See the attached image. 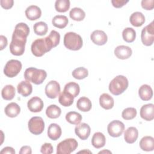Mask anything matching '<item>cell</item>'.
Listing matches in <instances>:
<instances>
[{"label": "cell", "mask_w": 154, "mask_h": 154, "mask_svg": "<svg viewBox=\"0 0 154 154\" xmlns=\"http://www.w3.org/2000/svg\"><path fill=\"white\" fill-rule=\"evenodd\" d=\"M78 147V142L75 138H67L60 142L57 146V154H70Z\"/></svg>", "instance_id": "cell-6"}, {"label": "cell", "mask_w": 154, "mask_h": 154, "mask_svg": "<svg viewBox=\"0 0 154 154\" xmlns=\"http://www.w3.org/2000/svg\"><path fill=\"white\" fill-rule=\"evenodd\" d=\"M99 104L105 109H110L114 106V99L109 94L103 93L99 97Z\"/></svg>", "instance_id": "cell-23"}, {"label": "cell", "mask_w": 154, "mask_h": 154, "mask_svg": "<svg viewBox=\"0 0 154 154\" xmlns=\"http://www.w3.org/2000/svg\"><path fill=\"white\" fill-rule=\"evenodd\" d=\"M60 85L56 81H50L45 87V94L50 99L57 97L60 93Z\"/></svg>", "instance_id": "cell-11"}, {"label": "cell", "mask_w": 154, "mask_h": 154, "mask_svg": "<svg viewBox=\"0 0 154 154\" xmlns=\"http://www.w3.org/2000/svg\"><path fill=\"white\" fill-rule=\"evenodd\" d=\"M48 37L51 41L54 48L56 47L59 44L60 40V35L57 31L55 30H52Z\"/></svg>", "instance_id": "cell-40"}, {"label": "cell", "mask_w": 154, "mask_h": 154, "mask_svg": "<svg viewBox=\"0 0 154 154\" xmlns=\"http://www.w3.org/2000/svg\"><path fill=\"white\" fill-rule=\"evenodd\" d=\"M46 76L47 73L45 70L38 69L35 67H29L24 72V78L26 81L36 85L42 84Z\"/></svg>", "instance_id": "cell-4"}, {"label": "cell", "mask_w": 154, "mask_h": 154, "mask_svg": "<svg viewBox=\"0 0 154 154\" xmlns=\"http://www.w3.org/2000/svg\"><path fill=\"white\" fill-rule=\"evenodd\" d=\"M129 82L126 77L118 75L111 80L109 84V91L115 96L122 94L128 87Z\"/></svg>", "instance_id": "cell-3"}, {"label": "cell", "mask_w": 154, "mask_h": 154, "mask_svg": "<svg viewBox=\"0 0 154 154\" xmlns=\"http://www.w3.org/2000/svg\"><path fill=\"white\" fill-rule=\"evenodd\" d=\"M154 1L153 0H143L141 1V4L143 8L146 10H151L154 7Z\"/></svg>", "instance_id": "cell-42"}, {"label": "cell", "mask_w": 154, "mask_h": 154, "mask_svg": "<svg viewBox=\"0 0 154 154\" xmlns=\"http://www.w3.org/2000/svg\"><path fill=\"white\" fill-rule=\"evenodd\" d=\"M0 4L1 7L5 9L8 10L11 8L14 4V1L13 0H1Z\"/></svg>", "instance_id": "cell-43"}, {"label": "cell", "mask_w": 154, "mask_h": 154, "mask_svg": "<svg viewBox=\"0 0 154 154\" xmlns=\"http://www.w3.org/2000/svg\"><path fill=\"white\" fill-rule=\"evenodd\" d=\"M0 50H3L7 45V38L4 35H0Z\"/></svg>", "instance_id": "cell-45"}, {"label": "cell", "mask_w": 154, "mask_h": 154, "mask_svg": "<svg viewBox=\"0 0 154 154\" xmlns=\"http://www.w3.org/2000/svg\"><path fill=\"white\" fill-rule=\"evenodd\" d=\"M75 132L81 140H85L90 135L91 128L90 126L85 123H79L75 126Z\"/></svg>", "instance_id": "cell-12"}, {"label": "cell", "mask_w": 154, "mask_h": 154, "mask_svg": "<svg viewBox=\"0 0 154 154\" xmlns=\"http://www.w3.org/2000/svg\"><path fill=\"white\" fill-rule=\"evenodd\" d=\"M76 107L81 111L87 112L91 109L92 103L88 97H81L77 100Z\"/></svg>", "instance_id": "cell-27"}, {"label": "cell", "mask_w": 154, "mask_h": 154, "mask_svg": "<svg viewBox=\"0 0 154 154\" xmlns=\"http://www.w3.org/2000/svg\"><path fill=\"white\" fill-rule=\"evenodd\" d=\"M1 153H9V154H15L14 149L11 147H5L3 148L1 152Z\"/></svg>", "instance_id": "cell-47"}, {"label": "cell", "mask_w": 154, "mask_h": 154, "mask_svg": "<svg viewBox=\"0 0 154 154\" xmlns=\"http://www.w3.org/2000/svg\"><path fill=\"white\" fill-rule=\"evenodd\" d=\"M138 137V131L134 126L128 128L124 133L125 141L129 144H132L136 141Z\"/></svg>", "instance_id": "cell-20"}, {"label": "cell", "mask_w": 154, "mask_h": 154, "mask_svg": "<svg viewBox=\"0 0 154 154\" xmlns=\"http://www.w3.org/2000/svg\"><path fill=\"white\" fill-rule=\"evenodd\" d=\"M61 113V108L56 105H50L46 109V114L50 119H57Z\"/></svg>", "instance_id": "cell-32"}, {"label": "cell", "mask_w": 154, "mask_h": 154, "mask_svg": "<svg viewBox=\"0 0 154 154\" xmlns=\"http://www.w3.org/2000/svg\"><path fill=\"white\" fill-rule=\"evenodd\" d=\"M111 153V152L109 151V150H103V151H100L99 152V153Z\"/></svg>", "instance_id": "cell-48"}, {"label": "cell", "mask_w": 154, "mask_h": 154, "mask_svg": "<svg viewBox=\"0 0 154 154\" xmlns=\"http://www.w3.org/2000/svg\"><path fill=\"white\" fill-rule=\"evenodd\" d=\"M140 147L143 151H153L154 149V138L151 136H145L140 141Z\"/></svg>", "instance_id": "cell-22"}, {"label": "cell", "mask_w": 154, "mask_h": 154, "mask_svg": "<svg viewBox=\"0 0 154 154\" xmlns=\"http://www.w3.org/2000/svg\"><path fill=\"white\" fill-rule=\"evenodd\" d=\"M29 34V28L25 23L20 22L16 25L10 45V51L13 55L20 56L23 54Z\"/></svg>", "instance_id": "cell-1"}, {"label": "cell", "mask_w": 154, "mask_h": 154, "mask_svg": "<svg viewBox=\"0 0 154 154\" xmlns=\"http://www.w3.org/2000/svg\"><path fill=\"white\" fill-rule=\"evenodd\" d=\"M63 91L69 93L74 97H76L79 93L80 87L78 84L75 82H70L65 85Z\"/></svg>", "instance_id": "cell-34"}, {"label": "cell", "mask_w": 154, "mask_h": 154, "mask_svg": "<svg viewBox=\"0 0 154 154\" xmlns=\"http://www.w3.org/2000/svg\"><path fill=\"white\" fill-rule=\"evenodd\" d=\"M141 117L146 121H151L154 119V105L147 103L141 106L140 109Z\"/></svg>", "instance_id": "cell-15"}, {"label": "cell", "mask_w": 154, "mask_h": 154, "mask_svg": "<svg viewBox=\"0 0 154 154\" xmlns=\"http://www.w3.org/2000/svg\"><path fill=\"white\" fill-rule=\"evenodd\" d=\"M25 15L29 20H35L41 17L42 10L38 6L32 5L25 10Z\"/></svg>", "instance_id": "cell-17"}, {"label": "cell", "mask_w": 154, "mask_h": 154, "mask_svg": "<svg viewBox=\"0 0 154 154\" xmlns=\"http://www.w3.org/2000/svg\"><path fill=\"white\" fill-rule=\"evenodd\" d=\"M22 67V63L17 60H10L5 65L4 73L8 78H13L18 75Z\"/></svg>", "instance_id": "cell-7"}, {"label": "cell", "mask_w": 154, "mask_h": 154, "mask_svg": "<svg viewBox=\"0 0 154 154\" xmlns=\"http://www.w3.org/2000/svg\"><path fill=\"white\" fill-rule=\"evenodd\" d=\"M28 129L34 135L41 134L45 129V122L41 117H31L28 123Z\"/></svg>", "instance_id": "cell-8"}, {"label": "cell", "mask_w": 154, "mask_h": 154, "mask_svg": "<svg viewBox=\"0 0 154 154\" xmlns=\"http://www.w3.org/2000/svg\"><path fill=\"white\" fill-rule=\"evenodd\" d=\"M137 114V111L135 108L129 107L123 109L122 113V116L123 119L129 120L134 119L136 117Z\"/></svg>", "instance_id": "cell-39"}, {"label": "cell", "mask_w": 154, "mask_h": 154, "mask_svg": "<svg viewBox=\"0 0 154 154\" xmlns=\"http://www.w3.org/2000/svg\"><path fill=\"white\" fill-rule=\"evenodd\" d=\"M138 94L141 100L144 101L149 100L153 96L152 88L147 84H143L138 90Z\"/></svg>", "instance_id": "cell-21"}, {"label": "cell", "mask_w": 154, "mask_h": 154, "mask_svg": "<svg viewBox=\"0 0 154 154\" xmlns=\"http://www.w3.org/2000/svg\"><path fill=\"white\" fill-rule=\"evenodd\" d=\"M107 130L110 136L119 137L123 134L125 130V125L120 120H113L108 124Z\"/></svg>", "instance_id": "cell-10"}, {"label": "cell", "mask_w": 154, "mask_h": 154, "mask_svg": "<svg viewBox=\"0 0 154 154\" xmlns=\"http://www.w3.org/2000/svg\"><path fill=\"white\" fill-rule=\"evenodd\" d=\"M69 22L68 18L64 15H57L55 16L52 20V25L58 28L63 29L65 28Z\"/></svg>", "instance_id": "cell-29"}, {"label": "cell", "mask_w": 154, "mask_h": 154, "mask_svg": "<svg viewBox=\"0 0 154 154\" xmlns=\"http://www.w3.org/2000/svg\"><path fill=\"white\" fill-rule=\"evenodd\" d=\"M53 48L51 42L47 36L45 38L35 40L32 43L31 49L34 56L40 57L43 56L45 53L50 51Z\"/></svg>", "instance_id": "cell-2"}, {"label": "cell", "mask_w": 154, "mask_h": 154, "mask_svg": "<svg viewBox=\"0 0 154 154\" xmlns=\"http://www.w3.org/2000/svg\"><path fill=\"white\" fill-rule=\"evenodd\" d=\"M72 74V76L74 78H75L76 79L81 80V79H84L88 76V71L85 67H78V68L75 69V70H73Z\"/></svg>", "instance_id": "cell-38"}, {"label": "cell", "mask_w": 154, "mask_h": 154, "mask_svg": "<svg viewBox=\"0 0 154 154\" xmlns=\"http://www.w3.org/2000/svg\"><path fill=\"white\" fill-rule=\"evenodd\" d=\"M141 39L143 44L145 46H149L153 45L154 42V26L153 21L143 28Z\"/></svg>", "instance_id": "cell-9"}, {"label": "cell", "mask_w": 154, "mask_h": 154, "mask_svg": "<svg viewBox=\"0 0 154 154\" xmlns=\"http://www.w3.org/2000/svg\"><path fill=\"white\" fill-rule=\"evenodd\" d=\"M48 137L54 141L57 140L61 135L62 131L61 127L57 123H51L48 129Z\"/></svg>", "instance_id": "cell-19"}, {"label": "cell", "mask_w": 154, "mask_h": 154, "mask_svg": "<svg viewBox=\"0 0 154 154\" xmlns=\"http://www.w3.org/2000/svg\"><path fill=\"white\" fill-rule=\"evenodd\" d=\"M83 45L82 38L79 34L73 32H68L64 36V46L72 51L79 50Z\"/></svg>", "instance_id": "cell-5"}, {"label": "cell", "mask_w": 154, "mask_h": 154, "mask_svg": "<svg viewBox=\"0 0 154 154\" xmlns=\"http://www.w3.org/2000/svg\"><path fill=\"white\" fill-rule=\"evenodd\" d=\"M4 112L7 116L13 118L19 114L20 112V107L16 103L11 102L5 106Z\"/></svg>", "instance_id": "cell-26"}, {"label": "cell", "mask_w": 154, "mask_h": 154, "mask_svg": "<svg viewBox=\"0 0 154 154\" xmlns=\"http://www.w3.org/2000/svg\"><path fill=\"white\" fill-rule=\"evenodd\" d=\"M53 146L49 143H44L40 148V152L43 154H51L53 152Z\"/></svg>", "instance_id": "cell-41"}, {"label": "cell", "mask_w": 154, "mask_h": 154, "mask_svg": "<svg viewBox=\"0 0 154 154\" xmlns=\"http://www.w3.org/2000/svg\"><path fill=\"white\" fill-rule=\"evenodd\" d=\"M82 119V116L79 112L75 111H70L66 115V121L72 125H78L80 123Z\"/></svg>", "instance_id": "cell-33"}, {"label": "cell", "mask_w": 154, "mask_h": 154, "mask_svg": "<svg viewBox=\"0 0 154 154\" xmlns=\"http://www.w3.org/2000/svg\"><path fill=\"white\" fill-rule=\"evenodd\" d=\"M129 21L132 26L139 27L144 23L145 17L142 13L140 11H135L129 17Z\"/></svg>", "instance_id": "cell-24"}, {"label": "cell", "mask_w": 154, "mask_h": 154, "mask_svg": "<svg viewBox=\"0 0 154 154\" xmlns=\"http://www.w3.org/2000/svg\"><path fill=\"white\" fill-rule=\"evenodd\" d=\"M132 54L131 48L125 45H120L117 46L114 49V54L117 58L121 60L129 58Z\"/></svg>", "instance_id": "cell-16"}, {"label": "cell", "mask_w": 154, "mask_h": 154, "mask_svg": "<svg viewBox=\"0 0 154 154\" xmlns=\"http://www.w3.org/2000/svg\"><path fill=\"white\" fill-rule=\"evenodd\" d=\"M60 103L64 106H69L73 103L74 97L68 92L62 91L58 97Z\"/></svg>", "instance_id": "cell-28"}, {"label": "cell", "mask_w": 154, "mask_h": 154, "mask_svg": "<svg viewBox=\"0 0 154 154\" xmlns=\"http://www.w3.org/2000/svg\"><path fill=\"white\" fill-rule=\"evenodd\" d=\"M18 93L23 97L29 96L32 91V86L30 82L28 81H22L19 82L17 86Z\"/></svg>", "instance_id": "cell-18"}, {"label": "cell", "mask_w": 154, "mask_h": 154, "mask_svg": "<svg viewBox=\"0 0 154 154\" xmlns=\"http://www.w3.org/2000/svg\"><path fill=\"white\" fill-rule=\"evenodd\" d=\"M106 143V138L103 133L97 132L94 134L91 138V144L96 149L103 147Z\"/></svg>", "instance_id": "cell-25"}, {"label": "cell", "mask_w": 154, "mask_h": 154, "mask_svg": "<svg viewBox=\"0 0 154 154\" xmlns=\"http://www.w3.org/2000/svg\"><path fill=\"white\" fill-rule=\"evenodd\" d=\"M44 103L41 98L34 96L31 97L27 102L28 109L32 112H40L43 108Z\"/></svg>", "instance_id": "cell-14"}, {"label": "cell", "mask_w": 154, "mask_h": 154, "mask_svg": "<svg viewBox=\"0 0 154 154\" xmlns=\"http://www.w3.org/2000/svg\"><path fill=\"white\" fill-rule=\"evenodd\" d=\"M122 37L126 42L132 43L135 40L136 38V32L132 28H125L123 30Z\"/></svg>", "instance_id": "cell-35"}, {"label": "cell", "mask_w": 154, "mask_h": 154, "mask_svg": "<svg viewBox=\"0 0 154 154\" xmlns=\"http://www.w3.org/2000/svg\"><path fill=\"white\" fill-rule=\"evenodd\" d=\"M15 88L12 85H6L2 89L1 96L2 98L6 100H10L13 99L15 96Z\"/></svg>", "instance_id": "cell-30"}, {"label": "cell", "mask_w": 154, "mask_h": 154, "mask_svg": "<svg viewBox=\"0 0 154 154\" xmlns=\"http://www.w3.org/2000/svg\"><path fill=\"white\" fill-rule=\"evenodd\" d=\"M90 38L95 45L102 46L105 45L108 40L106 33L102 30H94L90 35Z\"/></svg>", "instance_id": "cell-13"}, {"label": "cell", "mask_w": 154, "mask_h": 154, "mask_svg": "<svg viewBox=\"0 0 154 154\" xmlns=\"http://www.w3.org/2000/svg\"><path fill=\"white\" fill-rule=\"evenodd\" d=\"M32 153V150L30 146H24L20 148L19 151L20 154H31Z\"/></svg>", "instance_id": "cell-46"}, {"label": "cell", "mask_w": 154, "mask_h": 154, "mask_svg": "<svg viewBox=\"0 0 154 154\" xmlns=\"http://www.w3.org/2000/svg\"><path fill=\"white\" fill-rule=\"evenodd\" d=\"M70 2L69 0H57L55 2V8L60 13L66 12L70 8Z\"/></svg>", "instance_id": "cell-37"}, {"label": "cell", "mask_w": 154, "mask_h": 154, "mask_svg": "<svg viewBox=\"0 0 154 154\" xmlns=\"http://www.w3.org/2000/svg\"><path fill=\"white\" fill-rule=\"evenodd\" d=\"M129 2L128 0H112L111 3L116 8H121Z\"/></svg>", "instance_id": "cell-44"}, {"label": "cell", "mask_w": 154, "mask_h": 154, "mask_svg": "<svg viewBox=\"0 0 154 154\" xmlns=\"http://www.w3.org/2000/svg\"><path fill=\"white\" fill-rule=\"evenodd\" d=\"M70 17L75 21H81L85 17V11L81 8L75 7L70 10L69 13Z\"/></svg>", "instance_id": "cell-31"}, {"label": "cell", "mask_w": 154, "mask_h": 154, "mask_svg": "<svg viewBox=\"0 0 154 154\" xmlns=\"http://www.w3.org/2000/svg\"><path fill=\"white\" fill-rule=\"evenodd\" d=\"M33 29L35 34L38 35H44L48 31V26L46 23L41 21L38 22L34 25Z\"/></svg>", "instance_id": "cell-36"}]
</instances>
